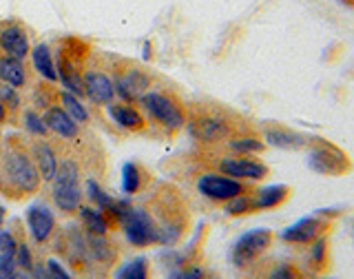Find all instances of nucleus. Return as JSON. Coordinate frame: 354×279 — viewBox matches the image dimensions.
I'll use <instances>...</instances> for the list:
<instances>
[{
  "label": "nucleus",
  "instance_id": "18",
  "mask_svg": "<svg viewBox=\"0 0 354 279\" xmlns=\"http://www.w3.org/2000/svg\"><path fill=\"white\" fill-rule=\"evenodd\" d=\"M29 153L38 166L42 182H51L55 177V171H58V164H60V158H58V153H55V149L47 140H38L31 144Z\"/></svg>",
  "mask_w": 354,
  "mask_h": 279
},
{
  "label": "nucleus",
  "instance_id": "5",
  "mask_svg": "<svg viewBox=\"0 0 354 279\" xmlns=\"http://www.w3.org/2000/svg\"><path fill=\"white\" fill-rule=\"evenodd\" d=\"M188 133L193 136V140L202 144H219L228 142L235 133V125L226 114L219 111H204L197 114L191 122H188Z\"/></svg>",
  "mask_w": 354,
  "mask_h": 279
},
{
  "label": "nucleus",
  "instance_id": "14",
  "mask_svg": "<svg viewBox=\"0 0 354 279\" xmlns=\"http://www.w3.org/2000/svg\"><path fill=\"white\" fill-rule=\"evenodd\" d=\"M27 228L31 233V240L44 244L49 242L55 231V215L47 204H31L27 208Z\"/></svg>",
  "mask_w": 354,
  "mask_h": 279
},
{
  "label": "nucleus",
  "instance_id": "6",
  "mask_svg": "<svg viewBox=\"0 0 354 279\" xmlns=\"http://www.w3.org/2000/svg\"><path fill=\"white\" fill-rule=\"evenodd\" d=\"M120 226L124 231V237L129 240L131 246L147 249L153 246V244H160V226L147 208L133 206L131 213L122 219Z\"/></svg>",
  "mask_w": 354,
  "mask_h": 279
},
{
  "label": "nucleus",
  "instance_id": "35",
  "mask_svg": "<svg viewBox=\"0 0 354 279\" xmlns=\"http://www.w3.org/2000/svg\"><path fill=\"white\" fill-rule=\"evenodd\" d=\"M18 264L14 255H0V279H14L18 275Z\"/></svg>",
  "mask_w": 354,
  "mask_h": 279
},
{
  "label": "nucleus",
  "instance_id": "32",
  "mask_svg": "<svg viewBox=\"0 0 354 279\" xmlns=\"http://www.w3.org/2000/svg\"><path fill=\"white\" fill-rule=\"evenodd\" d=\"M0 100H3L5 107H7V111H11V114H14V111H18L20 105H22L18 89L9 87V84H3V82H0Z\"/></svg>",
  "mask_w": 354,
  "mask_h": 279
},
{
  "label": "nucleus",
  "instance_id": "25",
  "mask_svg": "<svg viewBox=\"0 0 354 279\" xmlns=\"http://www.w3.org/2000/svg\"><path fill=\"white\" fill-rule=\"evenodd\" d=\"M58 98H60V107L77 122V125H86V122L91 120V116H88V109L82 105L80 96H75L71 91H66V89H62V91L58 93Z\"/></svg>",
  "mask_w": 354,
  "mask_h": 279
},
{
  "label": "nucleus",
  "instance_id": "39",
  "mask_svg": "<svg viewBox=\"0 0 354 279\" xmlns=\"http://www.w3.org/2000/svg\"><path fill=\"white\" fill-rule=\"evenodd\" d=\"M144 60H151V42H144Z\"/></svg>",
  "mask_w": 354,
  "mask_h": 279
},
{
  "label": "nucleus",
  "instance_id": "43",
  "mask_svg": "<svg viewBox=\"0 0 354 279\" xmlns=\"http://www.w3.org/2000/svg\"><path fill=\"white\" fill-rule=\"evenodd\" d=\"M346 3H348V5H354V0H346Z\"/></svg>",
  "mask_w": 354,
  "mask_h": 279
},
{
  "label": "nucleus",
  "instance_id": "34",
  "mask_svg": "<svg viewBox=\"0 0 354 279\" xmlns=\"http://www.w3.org/2000/svg\"><path fill=\"white\" fill-rule=\"evenodd\" d=\"M18 240L11 231L0 228V255H16Z\"/></svg>",
  "mask_w": 354,
  "mask_h": 279
},
{
  "label": "nucleus",
  "instance_id": "7",
  "mask_svg": "<svg viewBox=\"0 0 354 279\" xmlns=\"http://www.w3.org/2000/svg\"><path fill=\"white\" fill-rule=\"evenodd\" d=\"M272 231L268 228H252L248 233H243L230 249V262L237 269H246L254 260H259L261 255L272 246Z\"/></svg>",
  "mask_w": 354,
  "mask_h": 279
},
{
  "label": "nucleus",
  "instance_id": "45",
  "mask_svg": "<svg viewBox=\"0 0 354 279\" xmlns=\"http://www.w3.org/2000/svg\"><path fill=\"white\" fill-rule=\"evenodd\" d=\"M313 279H315V277H313Z\"/></svg>",
  "mask_w": 354,
  "mask_h": 279
},
{
  "label": "nucleus",
  "instance_id": "1",
  "mask_svg": "<svg viewBox=\"0 0 354 279\" xmlns=\"http://www.w3.org/2000/svg\"><path fill=\"white\" fill-rule=\"evenodd\" d=\"M0 166H3V191L11 197L20 199L40 191L42 177L27 149L9 147Z\"/></svg>",
  "mask_w": 354,
  "mask_h": 279
},
{
  "label": "nucleus",
  "instance_id": "2",
  "mask_svg": "<svg viewBox=\"0 0 354 279\" xmlns=\"http://www.w3.org/2000/svg\"><path fill=\"white\" fill-rule=\"evenodd\" d=\"M51 199L62 213L73 215L82 206V186H80V164L75 158H62L58 171L51 180Z\"/></svg>",
  "mask_w": 354,
  "mask_h": 279
},
{
  "label": "nucleus",
  "instance_id": "17",
  "mask_svg": "<svg viewBox=\"0 0 354 279\" xmlns=\"http://www.w3.org/2000/svg\"><path fill=\"white\" fill-rule=\"evenodd\" d=\"M109 118L115 122L120 129L140 133L147 129V118L140 109H136L131 102H111L109 105Z\"/></svg>",
  "mask_w": 354,
  "mask_h": 279
},
{
  "label": "nucleus",
  "instance_id": "12",
  "mask_svg": "<svg viewBox=\"0 0 354 279\" xmlns=\"http://www.w3.org/2000/svg\"><path fill=\"white\" fill-rule=\"evenodd\" d=\"M84 98L95 107H109L115 100V84L113 78L102 69H88L82 75Z\"/></svg>",
  "mask_w": 354,
  "mask_h": 279
},
{
  "label": "nucleus",
  "instance_id": "16",
  "mask_svg": "<svg viewBox=\"0 0 354 279\" xmlns=\"http://www.w3.org/2000/svg\"><path fill=\"white\" fill-rule=\"evenodd\" d=\"M263 142H266V147H272V149L299 151L308 147L310 138L286 127H268V129H263Z\"/></svg>",
  "mask_w": 354,
  "mask_h": 279
},
{
  "label": "nucleus",
  "instance_id": "9",
  "mask_svg": "<svg viewBox=\"0 0 354 279\" xmlns=\"http://www.w3.org/2000/svg\"><path fill=\"white\" fill-rule=\"evenodd\" d=\"M217 171L239 182H261L268 177V164L252 155H228L217 160Z\"/></svg>",
  "mask_w": 354,
  "mask_h": 279
},
{
  "label": "nucleus",
  "instance_id": "19",
  "mask_svg": "<svg viewBox=\"0 0 354 279\" xmlns=\"http://www.w3.org/2000/svg\"><path fill=\"white\" fill-rule=\"evenodd\" d=\"M252 197V210H272L281 206L290 197V186L288 184H266L257 191H250Z\"/></svg>",
  "mask_w": 354,
  "mask_h": 279
},
{
  "label": "nucleus",
  "instance_id": "26",
  "mask_svg": "<svg viewBox=\"0 0 354 279\" xmlns=\"http://www.w3.org/2000/svg\"><path fill=\"white\" fill-rule=\"evenodd\" d=\"M88 255L100 264H111L115 260V249L106 235H86Z\"/></svg>",
  "mask_w": 354,
  "mask_h": 279
},
{
  "label": "nucleus",
  "instance_id": "33",
  "mask_svg": "<svg viewBox=\"0 0 354 279\" xmlns=\"http://www.w3.org/2000/svg\"><path fill=\"white\" fill-rule=\"evenodd\" d=\"M16 264H18V269L20 271H27V273H31V269H33V258H31V249L27 246L25 242H20L18 244V249H16Z\"/></svg>",
  "mask_w": 354,
  "mask_h": 279
},
{
  "label": "nucleus",
  "instance_id": "36",
  "mask_svg": "<svg viewBox=\"0 0 354 279\" xmlns=\"http://www.w3.org/2000/svg\"><path fill=\"white\" fill-rule=\"evenodd\" d=\"M299 273L292 264H279V266H274V269L270 271L268 279H297Z\"/></svg>",
  "mask_w": 354,
  "mask_h": 279
},
{
  "label": "nucleus",
  "instance_id": "29",
  "mask_svg": "<svg viewBox=\"0 0 354 279\" xmlns=\"http://www.w3.org/2000/svg\"><path fill=\"white\" fill-rule=\"evenodd\" d=\"M224 213L228 217H243V215H248V213H254L252 210V197H250V191L246 193H241L237 197H232L228 199V202L224 204Z\"/></svg>",
  "mask_w": 354,
  "mask_h": 279
},
{
  "label": "nucleus",
  "instance_id": "21",
  "mask_svg": "<svg viewBox=\"0 0 354 279\" xmlns=\"http://www.w3.org/2000/svg\"><path fill=\"white\" fill-rule=\"evenodd\" d=\"M0 82L14 89H22L27 84V69L22 60L11 58V55L0 53Z\"/></svg>",
  "mask_w": 354,
  "mask_h": 279
},
{
  "label": "nucleus",
  "instance_id": "44",
  "mask_svg": "<svg viewBox=\"0 0 354 279\" xmlns=\"http://www.w3.org/2000/svg\"><path fill=\"white\" fill-rule=\"evenodd\" d=\"M297 279H306V277H301V275H299V277H297Z\"/></svg>",
  "mask_w": 354,
  "mask_h": 279
},
{
  "label": "nucleus",
  "instance_id": "42",
  "mask_svg": "<svg viewBox=\"0 0 354 279\" xmlns=\"http://www.w3.org/2000/svg\"><path fill=\"white\" fill-rule=\"evenodd\" d=\"M0 191H3V166H0Z\"/></svg>",
  "mask_w": 354,
  "mask_h": 279
},
{
  "label": "nucleus",
  "instance_id": "11",
  "mask_svg": "<svg viewBox=\"0 0 354 279\" xmlns=\"http://www.w3.org/2000/svg\"><path fill=\"white\" fill-rule=\"evenodd\" d=\"M115 96L122 102H140V98L151 89L153 84V75L138 66H124L115 73Z\"/></svg>",
  "mask_w": 354,
  "mask_h": 279
},
{
  "label": "nucleus",
  "instance_id": "4",
  "mask_svg": "<svg viewBox=\"0 0 354 279\" xmlns=\"http://www.w3.org/2000/svg\"><path fill=\"white\" fill-rule=\"evenodd\" d=\"M308 166L319 175L326 177H341L352 171V160L348 158V153L343 151L337 144H332L328 140H313L308 151Z\"/></svg>",
  "mask_w": 354,
  "mask_h": 279
},
{
  "label": "nucleus",
  "instance_id": "37",
  "mask_svg": "<svg viewBox=\"0 0 354 279\" xmlns=\"http://www.w3.org/2000/svg\"><path fill=\"white\" fill-rule=\"evenodd\" d=\"M44 266H47V273H49L51 279H71V275L66 273V269L58 260H47V264H44Z\"/></svg>",
  "mask_w": 354,
  "mask_h": 279
},
{
  "label": "nucleus",
  "instance_id": "24",
  "mask_svg": "<svg viewBox=\"0 0 354 279\" xmlns=\"http://www.w3.org/2000/svg\"><path fill=\"white\" fill-rule=\"evenodd\" d=\"M226 147L232 155H252V158H257L266 151V142L257 136H232Z\"/></svg>",
  "mask_w": 354,
  "mask_h": 279
},
{
  "label": "nucleus",
  "instance_id": "13",
  "mask_svg": "<svg viewBox=\"0 0 354 279\" xmlns=\"http://www.w3.org/2000/svg\"><path fill=\"white\" fill-rule=\"evenodd\" d=\"M0 53L11 55V58L25 60L31 53L29 33L18 22H5L0 25Z\"/></svg>",
  "mask_w": 354,
  "mask_h": 279
},
{
  "label": "nucleus",
  "instance_id": "3",
  "mask_svg": "<svg viewBox=\"0 0 354 279\" xmlns=\"http://www.w3.org/2000/svg\"><path fill=\"white\" fill-rule=\"evenodd\" d=\"M140 105L144 109L153 122L166 131H182L186 127V109L184 105L171 93H164V91H155V89H149L147 93L140 98Z\"/></svg>",
  "mask_w": 354,
  "mask_h": 279
},
{
  "label": "nucleus",
  "instance_id": "15",
  "mask_svg": "<svg viewBox=\"0 0 354 279\" xmlns=\"http://www.w3.org/2000/svg\"><path fill=\"white\" fill-rule=\"evenodd\" d=\"M44 125H47L49 133H55L58 138L62 140H75L77 136H80V125L66 114V111L60 107V105H51L44 109Z\"/></svg>",
  "mask_w": 354,
  "mask_h": 279
},
{
  "label": "nucleus",
  "instance_id": "23",
  "mask_svg": "<svg viewBox=\"0 0 354 279\" xmlns=\"http://www.w3.org/2000/svg\"><path fill=\"white\" fill-rule=\"evenodd\" d=\"M147 184V173L138 162H127L122 166V191L127 195H138Z\"/></svg>",
  "mask_w": 354,
  "mask_h": 279
},
{
  "label": "nucleus",
  "instance_id": "31",
  "mask_svg": "<svg viewBox=\"0 0 354 279\" xmlns=\"http://www.w3.org/2000/svg\"><path fill=\"white\" fill-rule=\"evenodd\" d=\"M22 122H25V129L31 133V136H36V138L49 136V129H47V125H44V118L38 114V111L27 109L25 114H22Z\"/></svg>",
  "mask_w": 354,
  "mask_h": 279
},
{
  "label": "nucleus",
  "instance_id": "30",
  "mask_svg": "<svg viewBox=\"0 0 354 279\" xmlns=\"http://www.w3.org/2000/svg\"><path fill=\"white\" fill-rule=\"evenodd\" d=\"M208 275V271L204 269L202 264L197 262H186L175 266V269L169 273V279H204Z\"/></svg>",
  "mask_w": 354,
  "mask_h": 279
},
{
  "label": "nucleus",
  "instance_id": "8",
  "mask_svg": "<svg viewBox=\"0 0 354 279\" xmlns=\"http://www.w3.org/2000/svg\"><path fill=\"white\" fill-rule=\"evenodd\" d=\"M248 186L246 182L232 180V177L224 175V173H202L197 177V193L206 197L208 202L215 204H226L228 199L237 197L241 193H246Z\"/></svg>",
  "mask_w": 354,
  "mask_h": 279
},
{
  "label": "nucleus",
  "instance_id": "27",
  "mask_svg": "<svg viewBox=\"0 0 354 279\" xmlns=\"http://www.w3.org/2000/svg\"><path fill=\"white\" fill-rule=\"evenodd\" d=\"M115 279H149V260L133 258L115 269Z\"/></svg>",
  "mask_w": 354,
  "mask_h": 279
},
{
  "label": "nucleus",
  "instance_id": "20",
  "mask_svg": "<svg viewBox=\"0 0 354 279\" xmlns=\"http://www.w3.org/2000/svg\"><path fill=\"white\" fill-rule=\"evenodd\" d=\"M31 62L44 82H58V66H55V58L47 42H38L31 49Z\"/></svg>",
  "mask_w": 354,
  "mask_h": 279
},
{
  "label": "nucleus",
  "instance_id": "10",
  "mask_svg": "<svg viewBox=\"0 0 354 279\" xmlns=\"http://www.w3.org/2000/svg\"><path fill=\"white\" fill-rule=\"evenodd\" d=\"M330 228H332L330 219H324L321 215H308V217L297 219L295 224L286 226L279 233V237L286 244H295V246H308V244H313L315 240L328 235Z\"/></svg>",
  "mask_w": 354,
  "mask_h": 279
},
{
  "label": "nucleus",
  "instance_id": "38",
  "mask_svg": "<svg viewBox=\"0 0 354 279\" xmlns=\"http://www.w3.org/2000/svg\"><path fill=\"white\" fill-rule=\"evenodd\" d=\"M7 118H9V111H7L3 100H0V125H3V122H7Z\"/></svg>",
  "mask_w": 354,
  "mask_h": 279
},
{
  "label": "nucleus",
  "instance_id": "22",
  "mask_svg": "<svg viewBox=\"0 0 354 279\" xmlns=\"http://www.w3.org/2000/svg\"><path fill=\"white\" fill-rule=\"evenodd\" d=\"M77 215H80V222L84 226V233L86 235H109V219L100 213L95 206H80L77 208Z\"/></svg>",
  "mask_w": 354,
  "mask_h": 279
},
{
  "label": "nucleus",
  "instance_id": "41",
  "mask_svg": "<svg viewBox=\"0 0 354 279\" xmlns=\"http://www.w3.org/2000/svg\"><path fill=\"white\" fill-rule=\"evenodd\" d=\"M3 222H5V208L0 204V226H3Z\"/></svg>",
  "mask_w": 354,
  "mask_h": 279
},
{
  "label": "nucleus",
  "instance_id": "28",
  "mask_svg": "<svg viewBox=\"0 0 354 279\" xmlns=\"http://www.w3.org/2000/svg\"><path fill=\"white\" fill-rule=\"evenodd\" d=\"M308 262L313 264V269L317 271H324L328 262H330V244H328V235L315 240L310 244V251H308Z\"/></svg>",
  "mask_w": 354,
  "mask_h": 279
},
{
  "label": "nucleus",
  "instance_id": "40",
  "mask_svg": "<svg viewBox=\"0 0 354 279\" xmlns=\"http://www.w3.org/2000/svg\"><path fill=\"white\" fill-rule=\"evenodd\" d=\"M14 279H33V277H31V273H27V271H18V275H16Z\"/></svg>",
  "mask_w": 354,
  "mask_h": 279
}]
</instances>
